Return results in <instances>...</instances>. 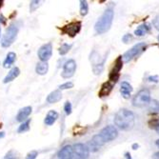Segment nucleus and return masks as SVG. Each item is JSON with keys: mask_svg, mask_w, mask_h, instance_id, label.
I'll list each match as a JSON object with an SVG mask.
<instances>
[{"mask_svg": "<svg viewBox=\"0 0 159 159\" xmlns=\"http://www.w3.org/2000/svg\"><path fill=\"white\" fill-rule=\"evenodd\" d=\"M0 34H1V27H0Z\"/></svg>", "mask_w": 159, "mask_h": 159, "instance_id": "nucleus-40", "label": "nucleus"}, {"mask_svg": "<svg viewBox=\"0 0 159 159\" xmlns=\"http://www.w3.org/2000/svg\"><path fill=\"white\" fill-rule=\"evenodd\" d=\"M153 128H154V129L159 134V118L153 121Z\"/></svg>", "mask_w": 159, "mask_h": 159, "instance_id": "nucleus-32", "label": "nucleus"}, {"mask_svg": "<svg viewBox=\"0 0 159 159\" xmlns=\"http://www.w3.org/2000/svg\"><path fill=\"white\" fill-rule=\"evenodd\" d=\"M152 24H153V26H154V28L156 29V30L159 31V14L154 17V19L152 21Z\"/></svg>", "mask_w": 159, "mask_h": 159, "instance_id": "nucleus-30", "label": "nucleus"}, {"mask_svg": "<svg viewBox=\"0 0 159 159\" xmlns=\"http://www.w3.org/2000/svg\"><path fill=\"white\" fill-rule=\"evenodd\" d=\"M152 158H153V159H159V152H155V153L152 155Z\"/></svg>", "mask_w": 159, "mask_h": 159, "instance_id": "nucleus-35", "label": "nucleus"}, {"mask_svg": "<svg viewBox=\"0 0 159 159\" xmlns=\"http://www.w3.org/2000/svg\"><path fill=\"white\" fill-rule=\"evenodd\" d=\"M158 40H159V36H158Z\"/></svg>", "mask_w": 159, "mask_h": 159, "instance_id": "nucleus-41", "label": "nucleus"}, {"mask_svg": "<svg viewBox=\"0 0 159 159\" xmlns=\"http://www.w3.org/2000/svg\"><path fill=\"white\" fill-rule=\"evenodd\" d=\"M147 48V45L145 44V43H138V44L134 45L132 49H129V51H127L123 56H122V60L124 62H129L131 60H133L134 57L138 56L139 54H141L144 51L146 50Z\"/></svg>", "mask_w": 159, "mask_h": 159, "instance_id": "nucleus-5", "label": "nucleus"}, {"mask_svg": "<svg viewBox=\"0 0 159 159\" xmlns=\"http://www.w3.org/2000/svg\"><path fill=\"white\" fill-rule=\"evenodd\" d=\"M48 70H49L48 62H39V63H37V65L35 67V71L40 75H46L48 73Z\"/></svg>", "mask_w": 159, "mask_h": 159, "instance_id": "nucleus-20", "label": "nucleus"}, {"mask_svg": "<svg viewBox=\"0 0 159 159\" xmlns=\"http://www.w3.org/2000/svg\"><path fill=\"white\" fill-rule=\"evenodd\" d=\"M2 5H3V1H2V0H1V1H0V8L2 7Z\"/></svg>", "mask_w": 159, "mask_h": 159, "instance_id": "nucleus-39", "label": "nucleus"}, {"mask_svg": "<svg viewBox=\"0 0 159 159\" xmlns=\"http://www.w3.org/2000/svg\"><path fill=\"white\" fill-rule=\"evenodd\" d=\"M123 42L124 43H129V41H132L133 40V35L132 34H125L122 38Z\"/></svg>", "mask_w": 159, "mask_h": 159, "instance_id": "nucleus-31", "label": "nucleus"}, {"mask_svg": "<svg viewBox=\"0 0 159 159\" xmlns=\"http://www.w3.org/2000/svg\"><path fill=\"white\" fill-rule=\"evenodd\" d=\"M57 118H58V113H57L55 111H50L47 113L46 117L44 119V123L47 126H52L57 120Z\"/></svg>", "mask_w": 159, "mask_h": 159, "instance_id": "nucleus-18", "label": "nucleus"}, {"mask_svg": "<svg viewBox=\"0 0 159 159\" xmlns=\"http://www.w3.org/2000/svg\"><path fill=\"white\" fill-rule=\"evenodd\" d=\"M114 124L122 131H129L134 126V114L127 109H122L115 114Z\"/></svg>", "mask_w": 159, "mask_h": 159, "instance_id": "nucleus-1", "label": "nucleus"}, {"mask_svg": "<svg viewBox=\"0 0 159 159\" xmlns=\"http://www.w3.org/2000/svg\"><path fill=\"white\" fill-rule=\"evenodd\" d=\"M30 123H31V120H30V119L27 120V121H24V122L19 126V128H18V129H17V132H18L19 134L27 132L28 129H30Z\"/></svg>", "mask_w": 159, "mask_h": 159, "instance_id": "nucleus-23", "label": "nucleus"}, {"mask_svg": "<svg viewBox=\"0 0 159 159\" xmlns=\"http://www.w3.org/2000/svg\"><path fill=\"white\" fill-rule=\"evenodd\" d=\"M16 53L12 52H9V53L7 54V56H6V58H5V60H4V62H3L4 68H10V67L13 64V62L16 61Z\"/></svg>", "mask_w": 159, "mask_h": 159, "instance_id": "nucleus-21", "label": "nucleus"}, {"mask_svg": "<svg viewBox=\"0 0 159 159\" xmlns=\"http://www.w3.org/2000/svg\"><path fill=\"white\" fill-rule=\"evenodd\" d=\"M149 81L157 83V82H158V76H157V75H154V76H150V77H149Z\"/></svg>", "mask_w": 159, "mask_h": 159, "instance_id": "nucleus-33", "label": "nucleus"}, {"mask_svg": "<svg viewBox=\"0 0 159 159\" xmlns=\"http://www.w3.org/2000/svg\"><path fill=\"white\" fill-rule=\"evenodd\" d=\"M112 87H113V85H112L111 82H110V81L105 82L102 86H101V89H100L99 93H98L99 97L108 96L111 93V90H112Z\"/></svg>", "mask_w": 159, "mask_h": 159, "instance_id": "nucleus-15", "label": "nucleus"}, {"mask_svg": "<svg viewBox=\"0 0 159 159\" xmlns=\"http://www.w3.org/2000/svg\"><path fill=\"white\" fill-rule=\"evenodd\" d=\"M58 158L59 159H75L73 147L70 146V145L63 147L58 152Z\"/></svg>", "mask_w": 159, "mask_h": 159, "instance_id": "nucleus-12", "label": "nucleus"}, {"mask_svg": "<svg viewBox=\"0 0 159 159\" xmlns=\"http://www.w3.org/2000/svg\"><path fill=\"white\" fill-rule=\"evenodd\" d=\"M37 152L36 151H32V152H30L28 154H27V156H26V159H35L36 158V156H37Z\"/></svg>", "mask_w": 159, "mask_h": 159, "instance_id": "nucleus-28", "label": "nucleus"}, {"mask_svg": "<svg viewBox=\"0 0 159 159\" xmlns=\"http://www.w3.org/2000/svg\"><path fill=\"white\" fill-rule=\"evenodd\" d=\"M123 67V60H122V56H118L116 61L114 63V66L112 68V70H111L109 78H110V82L111 83H116L118 78H119V73Z\"/></svg>", "mask_w": 159, "mask_h": 159, "instance_id": "nucleus-9", "label": "nucleus"}, {"mask_svg": "<svg viewBox=\"0 0 159 159\" xmlns=\"http://www.w3.org/2000/svg\"><path fill=\"white\" fill-rule=\"evenodd\" d=\"M4 159H17V157H16V152H14L13 151H10V152L5 155Z\"/></svg>", "mask_w": 159, "mask_h": 159, "instance_id": "nucleus-27", "label": "nucleus"}, {"mask_svg": "<svg viewBox=\"0 0 159 159\" xmlns=\"http://www.w3.org/2000/svg\"><path fill=\"white\" fill-rule=\"evenodd\" d=\"M32 110H33V109H32V107H30V106L22 108V109L18 111V113H17V115H16V121H18V122H24V121L29 117V115L31 114Z\"/></svg>", "mask_w": 159, "mask_h": 159, "instance_id": "nucleus-13", "label": "nucleus"}, {"mask_svg": "<svg viewBox=\"0 0 159 159\" xmlns=\"http://www.w3.org/2000/svg\"><path fill=\"white\" fill-rule=\"evenodd\" d=\"M138 147H139L138 144H134V145H133V149H134V150H137Z\"/></svg>", "mask_w": 159, "mask_h": 159, "instance_id": "nucleus-36", "label": "nucleus"}, {"mask_svg": "<svg viewBox=\"0 0 159 159\" xmlns=\"http://www.w3.org/2000/svg\"><path fill=\"white\" fill-rule=\"evenodd\" d=\"M125 155H126V158H127V159H132L131 154H129V152H126V154H125Z\"/></svg>", "mask_w": 159, "mask_h": 159, "instance_id": "nucleus-37", "label": "nucleus"}, {"mask_svg": "<svg viewBox=\"0 0 159 159\" xmlns=\"http://www.w3.org/2000/svg\"><path fill=\"white\" fill-rule=\"evenodd\" d=\"M0 23H1V24H6V18L2 16L1 13H0Z\"/></svg>", "mask_w": 159, "mask_h": 159, "instance_id": "nucleus-34", "label": "nucleus"}, {"mask_svg": "<svg viewBox=\"0 0 159 159\" xmlns=\"http://www.w3.org/2000/svg\"><path fill=\"white\" fill-rule=\"evenodd\" d=\"M113 16V11L111 9H107L102 16L99 17L94 25V30L98 34H105L110 30L112 24Z\"/></svg>", "mask_w": 159, "mask_h": 159, "instance_id": "nucleus-2", "label": "nucleus"}, {"mask_svg": "<svg viewBox=\"0 0 159 159\" xmlns=\"http://www.w3.org/2000/svg\"><path fill=\"white\" fill-rule=\"evenodd\" d=\"M117 135H118L117 129L115 128L114 126H111V125H109V126L103 128L100 131V133L98 134L99 138L102 140V142L104 144L107 143V142L114 140L115 138L117 137Z\"/></svg>", "mask_w": 159, "mask_h": 159, "instance_id": "nucleus-6", "label": "nucleus"}, {"mask_svg": "<svg viewBox=\"0 0 159 159\" xmlns=\"http://www.w3.org/2000/svg\"><path fill=\"white\" fill-rule=\"evenodd\" d=\"M39 1H37V0H36V1H32L31 2V5H30V11H34L36 8H38V6H39Z\"/></svg>", "mask_w": 159, "mask_h": 159, "instance_id": "nucleus-29", "label": "nucleus"}, {"mask_svg": "<svg viewBox=\"0 0 159 159\" xmlns=\"http://www.w3.org/2000/svg\"><path fill=\"white\" fill-rule=\"evenodd\" d=\"M80 30H81V22L75 21L65 25L61 29V32L64 34H68L70 37H75L80 32Z\"/></svg>", "mask_w": 159, "mask_h": 159, "instance_id": "nucleus-7", "label": "nucleus"}, {"mask_svg": "<svg viewBox=\"0 0 159 159\" xmlns=\"http://www.w3.org/2000/svg\"><path fill=\"white\" fill-rule=\"evenodd\" d=\"M70 48H71V45L70 44H62L61 46H60V48H59V50H58V52H59V54H61V55H65L67 52H69V51L70 50Z\"/></svg>", "mask_w": 159, "mask_h": 159, "instance_id": "nucleus-24", "label": "nucleus"}, {"mask_svg": "<svg viewBox=\"0 0 159 159\" xmlns=\"http://www.w3.org/2000/svg\"><path fill=\"white\" fill-rule=\"evenodd\" d=\"M19 75H20V70L17 67H13L8 73V75L5 76L3 82L4 83H9V82H11V81L16 79Z\"/></svg>", "mask_w": 159, "mask_h": 159, "instance_id": "nucleus-16", "label": "nucleus"}, {"mask_svg": "<svg viewBox=\"0 0 159 159\" xmlns=\"http://www.w3.org/2000/svg\"><path fill=\"white\" fill-rule=\"evenodd\" d=\"M74 87V83L73 82H66L62 85L59 86V90H68V89H71Z\"/></svg>", "mask_w": 159, "mask_h": 159, "instance_id": "nucleus-26", "label": "nucleus"}, {"mask_svg": "<svg viewBox=\"0 0 159 159\" xmlns=\"http://www.w3.org/2000/svg\"><path fill=\"white\" fill-rule=\"evenodd\" d=\"M75 70H76L75 61L74 59H70V60L66 61V63L64 64L61 75L63 78H70L75 75Z\"/></svg>", "mask_w": 159, "mask_h": 159, "instance_id": "nucleus-11", "label": "nucleus"}, {"mask_svg": "<svg viewBox=\"0 0 159 159\" xmlns=\"http://www.w3.org/2000/svg\"><path fill=\"white\" fill-rule=\"evenodd\" d=\"M151 102V93L149 90L144 89L139 91L133 99V105L137 108H142L147 106Z\"/></svg>", "mask_w": 159, "mask_h": 159, "instance_id": "nucleus-4", "label": "nucleus"}, {"mask_svg": "<svg viewBox=\"0 0 159 159\" xmlns=\"http://www.w3.org/2000/svg\"><path fill=\"white\" fill-rule=\"evenodd\" d=\"M62 98V93L59 90H56V91H53L52 92L48 97H47V102L48 103H56V102H58V101H60Z\"/></svg>", "mask_w": 159, "mask_h": 159, "instance_id": "nucleus-17", "label": "nucleus"}, {"mask_svg": "<svg viewBox=\"0 0 159 159\" xmlns=\"http://www.w3.org/2000/svg\"><path fill=\"white\" fill-rule=\"evenodd\" d=\"M75 159H88L90 155V151L86 145L82 143H77L73 147Z\"/></svg>", "mask_w": 159, "mask_h": 159, "instance_id": "nucleus-8", "label": "nucleus"}, {"mask_svg": "<svg viewBox=\"0 0 159 159\" xmlns=\"http://www.w3.org/2000/svg\"><path fill=\"white\" fill-rule=\"evenodd\" d=\"M156 146H157V147L159 148V139H158V140L156 141Z\"/></svg>", "mask_w": 159, "mask_h": 159, "instance_id": "nucleus-38", "label": "nucleus"}, {"mask_svg": "<svg viewBox=\"0 0 159 159\" xmlns=\"http://www.w3.org/2000/svg\"><path fill=\"white\" fill-rule=\"evenodd\" d=\"M37 54L41 62H48L52 54V46L51 43H47V44L41 46L38 50Z\"/></svg>", "mask_w": 159, "mask_h": 159, "instance_id": "nucleus-10", "label": "nucleus"}, {"mask_svg": "<svg viewBox=\"0 0 159 159\" xmlns=\"http://www.w3.org/2000/svg\"><path fill=\"white\" fill-rule=\"evenodd\" d=\"M133 92V87L132 85L129 84V82L127 81H124L122 82L121 84V89H120V93L122 94V96L126 99L129 98V96H131V93Z\"/></svg>", "mask_w": 159, "mask_h": 159, "instance_id": "nucleus-14", "label": "nucleus"}, {"mask_svg": "<svg viewBox=\"0 0 159 159\" xmlns=\"http://www.w3.org/2000/svg\"><path fill=\"white\" fill-rule=\"evenodd\" d=\"M64 111H65V113L67 115H70L71 113V111H73V107H71V104L70 101H67L65 103V106H64Z\"/></svg>", "mask_w": 159, "mask_h": 159, "instance_id": "nucleus-25", "label": "nucleus"}, {"mask_svg": "<svg viewBox=\"0 0 159 159\" xmlns=\"http://www.w3.org/2000/svg\"><path fill=\"white\" fill-rule=\"evenodd\" d=\"M151 30V26L148 23H143L141 24L136 30L134 31V34L136 36H142L144 34H146L149 31Z\"/></svg>", "mask_w": 159, "mask_h": 159, "instance_id": "nucleus-19", "label": "nucleus"}, {"mask_svg": "<svg viewBox=\"0 0 159 159\" xmlns=\"http://www.w3.org/2000/svg\"><path fill=\"white\" fill-rule=\"evenodd\" d=\"M18 31H19V27H18L17 23H16V22L11 23L7 28L5 34L3 35V38H2V41H1L2 47H4V48L10 47L14 42V40H16V38L17 36V34H18Z\"/></svg>", "mask_w": 159, "mask_h": 159, "instance_id": "nucleus-3", "label": "nucleus"}, {"mask_svg": "<svg viewBox=\"0 0 159 159\" xmlns=\"http://www.w3.org/2000/svg\"><path fill=\"white\" fill-rule=\"evenodd\" d=\"M89 11V5L88 2L85 0H81L80 1V14L82 16H85Z\"/></svg>", "mask_w": 159, "mask_h": 159, "instance_id": "nucleus-22", "label": "nucleus"}]
</instances>
